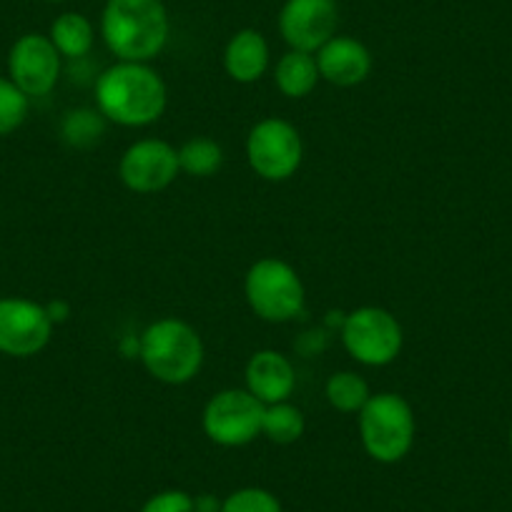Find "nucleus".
<instances>
[{
  "label": "nucleus",
  "instance_id": "obj_27",
  "mask_svg": "<svg viewBox=\"0 0 512 512\" xmlns=\"http://www.w3.org/2000/svg\"><path fill=\"white\" fill-rule=\"evenodd\" d=\"M507 440H510V447H512V425H510V437H507Z\"/></svg>",
  "mask_w": 512,
  "mask_h": 512
},
{
  "label": "nucleus",
  "instance_id": "obj_17",
  "mask_svg": "<svg viewBox=\"0 0 512 512\" xmlns=\"http://www.w3.org/2000/svg\"><path fill=\"white\" fill-rule=\"evenodd\" d=\"M48 38L53 41V46L58 48L63 58H71V61H78V58L88 56L96 43V28L88 21L83 13L68 11L61 13L56 21L51 23V31H48Z\"/></svg>",
  "mask_w": 512,
  "mask_h": 512
},
{
  "label": "nucleus",
  "instance_id": "obj_3",
  "mask_svg": "<svg viewBox=\"0 0 512 512\" xmlns=\"http://www.w3.org/2000/svg\"><path fill=\"white\" fill-rule=\"evenodd\" d=\"M139 359L156 382L181 387L204 367V342L184 319H156L139 337Z\"/></svg>",
  "mask_w": 512,
  "mask_h": 512
},
{
  "label": "nucleus",
  "instance_id": "obj_20",
  "mask_svg": "<svg viewBox=\"0 0 512 512\" xmlns=\"http://www.w3.org/2000/svg\"><path fill=\"white\" fill-rule=\"evenodd\" d=\"M179 166L184 174L209 179L224 166V149L209 136H194L179 149Z\"/></svg>",
  "mask_w": 512,
  "mask_h": 512
},
{
  "label": "nucleus",
  "instance_id": "obj_9",
  "mask_svg": "<svg viewBox=\"0 0 512 512\" xmlns=\"http://www.w3.org/2000/svg\"><path fill=\"white\" fill-rule=\"evenodd\" d=\"M53 337L46 304L26 297H0V354L16 359L36 357Z\"/></svg>",
  "mask_w": 512,
  "mask_h": 512
},
{
  "label": "nucleus",
  "instance_id": "obj_26",
  "mask_svg": "<svg viewBox=\"0 0 512 512\" xmlns=\"http://www.w3.org/2000/svg\"><path fill=\"white\" fill-rule=\"evenodd\" d=\"M46 309H48V317H51L53 324L63 322V319L68 317V304L66 302H51V304H46Z\"/></svg>",
  "mask_w": 512,
  "mask_h": 512
},
{
  "label": "nucleus",
  "instance_id": "obj_7",
  "mask_svg": "<svg viewBox=\"0 0 512 512\" xmlns=\"http://www.w3.org/2000/svg\"><path fill=\"white\" fill-rule=\"evenodd\" d=\"M246 161L264 181H287L304 161V144L297 126L269 116L256 121L246 136Z\"/></svg>",
  "mask_w": 512,
  "mask_h": 512
},
{
  "label": "nucleus",
  "instance_id": "obj_22",
  "mask_svg": "<svg viewBox=\"0 0 512 512\" xmlns=\"http://www.w3.org/2000/svg\"><path fill=\"white\" fill-rule=\"evenodd\" d=\"M103 121L106 118L101 113L88 111V108L66 113V118H63V139L73 146H91L93 141L101 139Z\"/></svg>",
  "mask_w": 512,
  "mask_h": 512
},
{
  "label": "nucleus",
  "instance_id": "obj_4",
  "mask_svg": "<svg viewBox=\"0 0 512 512\" xmlns=\"http://www.w3.org/2000/svg\"><path fill=\"white\" fill-rule=\"evenodd\" d=\"M362 447L374 462L395 465L410 455L417 437V417L410 402L397 392H377L359 412Z\"/></svg>",
  "mask_w": 512,
  "mask_h": 512
},
{
  "label": "nucleus",
  "instance_id": "obj_13",
  "mask_svg": "<svg viewBox=\"0 0 512 512\" xmlns=\"http://www.w3.org/2000/svg\"><path fill=\"white\" fill-rule=\"evenodd\" d=\"M246 390L262 402V405H277L287 402L297 390V369L287 354L277 349H262L254 352L244 369Z\"/></svg>",
  "mask_w": 512,
  "mask_h": 512
},
{
  "label": "nucleus",
  "instance_id": "obj_8",
  "mask_svg": "<svg viewBox=\"0 0 512 512\" xmlns=\"http://www.w3.org/2000/svg\"><path fill=\"white\" fill-rule=\"evenodd\" d=\"M264 407L249 390H221L206 402L201 427L214 445L244 447L262 435Z\"/></svg>",
  "mask_w": 512,
  "mask_h": 512
},
{
  "label": "nucleus",
  "instance_id": "obj_2",
  "mask_svg": "<svg viewBox=\"0 0 512 512\" xmlns=\"http://www.w3.org/2000/svg\"><path fill=\"white\" fill-rule=\"evenodd\" d=\"M171 21L164 0H108L101 38L116 61L151 63L169 43Z\"/></svg>",
  "mask_w": 512,
  "mask_h": 512
},
{
  "label": "nucleus",
  "instance_id": "obj_10",
  "mask_svg": "<svg viewBox=\"0 0 512 512\" xmlns=\"http://www.w3.org/2000/svg\"><path fill=\"white\" fill-rule=\"evenodd\" d=\"M179 174V149L164 139L136 141L118 161V179L134 194H159L169 189Z\"/></svg>",
  "mask_w": 512,
  "mask_h": 512
},
{
  "label": "nucleus",
  "instance_id": "obj_19",
  "mask_svg": "<svg viewBox=\"0 0 512 512\" xmlns=\"http://www.w3.org/2000/svg\"><path fill=\"white\" fill-rule=\"evenodd\" d=\"M304 430H307L304 412L289 400L264 407L262 435H267V440H272L274 445H294L302 440Z\"/></svg>",
  "mask_w": 512,
  "mask_h": 512
},
{
  "label": "nucleus",
  "instance_id": "obj_1",
  "mask_svg": "<svg viewBox=\"0 0 512 512\" xmlns=\"http://www.w3.org/2000/svg\"><path fill=\"white\" fill-rule=\"evenodd\" d=\"M169 103L164 78L149 63L116 61L98 76L96 108L106 121L144 128L159 121Z\"/></svg>",
  "mask_w": 512,
  "mask_h": 512
},
{
  "label": "nucleus",
  "instance_id": "obj_28",
  "mask_svg": "<svg viewBox=\"0 0 512 512\" xmlns=\"http://www.w3.org/2000/svg\"><path fill=\"white\" fill-rule=\"evenodd\" d=\"M46 3H63V0H46Z\"/></svg>",
  "mask_w": 512,
  "mask_h": 512
},
{
  "label": "nucleus",
  "instance_id": "obj_24",
  "mask_svg": "<svg viewBox=\"0 0 512 512\" xmlns=\"http://www.w3.org/2000/svg\"><path fill=\"white\" fill-rule=\"evenodd\" d=\"M141 512H194V495L186 490H161L144 502Z\"/></svg>",
  "mask_w": 512,
  "mask_h": 512
},
{
  "label": "nucleus",
  "instance_id": "obj_5",
  "mask_svg": "<svg viewBox=\"0 0 512 512\" xmlns=\"http://www.w3.org/2000/svg\"><path fill=\"white\" fill-rule=\"evenodd\" d=\"M244 297L256 317L272 324L297 319L307 302L297 269L277 256H264L251 264L244 279Z\"/></svg>",
  "mask_w": 512,
  "mask_h": 512
},
{
  "label": "nucleus",
  "instance_id": "obj_25",
  "mask_svg": "<svg viewBox=\"0 0 512 512\" xmlns=\"http://www.w3.org/2000/svg\"><path fill=\"white\" fill-rule=\"evenodd\" d=\"M221 502L216 495H209V492H204V495H196L194 497V512H221Z\"/></svg>",
  "mask_w": 512,
  "mask_h": 512
},
{
  "label": "nucleus",
  "instance_id": "obj_14",
  "mask_svg": "<svg viewBox=\"0 0 512 512\" xmlns=\"http://www.w3.org/2000/svg\"><path fill=\"white\" fill-rule=\"evenodd\" d=\"M314 56H317L319 76L332 86H359L372 73V53L362 41L352 36H334Z\"/></svg>",
  "mask_w": 512,
  "mask_h": 512
},
{
  "label": "nucleus",
  "instance_id": "obj_11",
  "mask_svg": "<svg viewBox=\"0 0 512 512\" xmlns=\"http://www.w3.org/2000/svg\"><path fill=\"white\" fill-rule=\"evenodd\" d=\"M63 56L43 33H26L8 51V78L28 98L48 96L58 86Z\"/></svg>",
  "mask_w": 512,
  "mask_h": 512
},
{
  "label": "nucleus",
  "instance_id": "obj_12",
  "mask_svg": "<svg viewBox=\"0 0 512 512\" xmlns=\"http://www.w3.org/2000/svg\"><path fill=\"white\" fill-rule=\"evenodd\" d=\"M337 0H284L279 11V33L292 51L317 53L337 36Z\"/></svg>",
  "mask_w": 512,
  "mask_h": 512
},
{
  "label": "nucleus",
  "instance_id": "obj_16",
  "mask_svg": "<svg viewBox=\"0 0 512 512\" xmlns=\"http://www.w3.org/2000/svg\"><path fill=\"white\" fill-rule=\"evenodd\" d=\"M322 81L317 66V56L304 51H292L289 48L274 68V83L287 98H307Z\"/></svg>",
  "mask_w": 512,
  "mask_h": 512
},
{
  "label": "nucleus",
  "instance_id": "obj_6",
  "mask_svg": "<svg viewBox=\"0 0 512 512\" xmlns=\"http://www.w3.org/2000/svg\"><path fill=\"white\" fill-rule=\"evenodd\" d=\"M342 344L354 362L364 367H387L405 344L400 319L382 307H357L342 324Z\"/></svg>",
  "mask_w": 512,
  "mask_h": 512
},
{
  "label": "nucleus",
  "instance_id": "obj_18",
  "mask_svg": "<svg viewBox=\"0 0 512 512\" xmlns=\"http://www.w3.org/2000/svg\"><path fill=\"white\" fill-rule=\"evenodd\" d=\"M324 397H327V402L337 412L359 415L362 407L369 402V397H372V390H369L367 379L362 374L352 372V369H342V372H334L327 379V384H324Z\"/></svg>",
  "mask_w": 512,
  "mask_h": 512
},
{
  "label": "nucleus",
  "instance_id": "obj_21",
  "mask_svg": "<svg viewBox=\"0 0 512 512\" xmlns=\"http://www.w3.org/2000/svg\"><path fill=\"white\" fill-rule=\"evenodd\" d=\"M28 108H31V98L11 78L0 76V139L16 134L26 123Z\"/></svg>",
  "mask_w": 512,
  "mask_h": 512
},
{
  "label": "nucleus",
  "instance_id": "obj_15",
  "mask_svg": "<svg viewBox=\"0 0 512 512\" xmlns=\"http://www.w3.org/2000/svg\"><path fill=\"white\" fill-rule=\"evenodd\" d=\"M269 68V43L264 33L241 28L224 48V71L236 83H256Z\"/></svg>",
  "mask_w": 512,
  "mask_h": 512
},
{
  "label": "nucleus",
  "instance_id": "obj_23",
  "mask_svg": "<svg viewBox=\"0 0 512 512\" xmlns=\"http://www.w3.org/2000/svg\"><path fill=\"white\" fill-rule=\"evenodd\" d=\"M221 512H284L274 492L264 487H241L221 502Z\"/></svg>",
  "mask_w": 512,
  "mask_h": 512
}]
</instances>
